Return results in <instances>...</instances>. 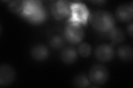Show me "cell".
Masks as SVG:
<instances>
[{
	"label": "cell",
	"instance_id": "6da1fadb",
	"mask_svg": "<svg viewBox=\"0 0 133 88\" xmlns=\"http://www.w3.org/2000/svg\"><path fill=\"white\" fill-rule=\"evenodd\" d=\"M89 18L92 27L99 31H109L115 27L114 17L113 14L108 11H95L90 14Z\"/></svg>",
	"mask_w": 133,
	"mask_h": 88
},
{
	"label": "cell",
	"instance_id": "7a4b0ae2",
	"mask_svg": "<svg viewBox=\"0 0 133 88\" xmlns=\"http://www.w3.org/2000/svg\"><path fill=\"white\" fill-rule=\"evenodd\" d=\"M70 17L69 22L87 24L89 17V11L88 8L81 2H72L70 6Z\"/></svg>",
	"mask_w": 133,
	"mask_h": 88
},
{
	"label": "cell",
	"instance_id": "3957f363",
	"mask_svg": "<svg viewBox=\"0 0 133 88\" xmlns=\"http://www.w3.org/2000/svg\"><path fill=\"white\" fill-rule=\"evenodd\" d=\"M64 34L66 39L70 43L77 44L82 41L84 36V32L81 24L69 22L64 29Z\"/></svg>",
	"mask_w": 133,
	"mask_h": 88
},
{
	"label": "cell",
	"instance_id": "277c9868",
	"mask_svg": "<svg viewBox=\"0 0 133 88\" xmlns=\"http://www.w3.org/2000/svg\"><path fill=\"white\" fill-rule=\"evenodd\" d=\"M109 70L102 65L93 66L89 71V81L95 85H101L105 84L109 78Z\"/></svg>",
	"mask_w": 133,
	"mask_h": 88
},
{
	"label": "cell",
	"instance_id": "5b68a950",
	"mask_svg": "<svg viewBox=\"0 0 133 88\" xmlns=\"http://www.w3.org/2000/svg\"><path fill=\"white\" fill-rule=\"evenodd\" d=\"M72 2L64 0L54 1L51 5V12L58 20L63 19L70 14V6Z\"/></svg>",
	"mask_w": 133,
	"mask_h": 88
},
{
	"label": "cell",
	"instance_id": "8992f818",
	"mask_svg": "<svg viewBox=\"0 0 133 88\" xmlns=\"http://www.w3.org/2000/svg\"><path fill=\"white\" fill-rule=\"evenodd\" d=\"M95 57L97 59L103 62L110 61L114 56V50L109 44H103L99 45L94 51Z\"/></svg>",
	"mask_w": 133,
	"mask_h": 88
},
{
	"label": "cell",
	"instance_id": "52a82bcc",
	"mask_svg": "<svg viewBox=\"0 0 133 88\" xmlns=\"http://www.w3.org/2000/svg\"><path fill=\"white\" fill-rule=\"evenodd\" d=\"M16 78L14 69L8 65L3 64L0 66V85L8 86L13 83Z\"/></svg>",
	"mask_w": 133,
	"mask_h": 88
},
{
	"label": "cell",
	"instance_id": "ba28073f",
	"mask_svg": "<svg viewBox=\"0 0 133 88\" xmlns=\"http://www.w3.org/2000/svg\"><path fill=\"white\" fill-rule=\"evenodd\" d=\"M115 15L120 22H130L132 19V5L123 4L119 6L116 10Z\"/></svg>",
	"mask_w": 133,
	"mask_h": 88
},
{
	"label": "cell",
	"instance_id": "9c48e42d",
	"mask_svg": "<svg viewBox=\"0 0 133 88\" xmlns=\"http://www.w3.org/2000/svg\"><path fill=\"white\" fill-rule=\"evenodd\" d=\"M43 7L42 2L38 0H28L24 1V6L21 13L23 18L38 11Z\"/></svg>",
	"mask_w": 133,
	"mask_h": 88
},
{
	"label": "cell",
	"instance_id": "30bf717a",
	"mask_svg": "<svg viewBox=\"0 0 133 88\" xmlns=\"http://www.w3.org/2000/svg\"><path fill=\"white\" fill-rule=\"evenodd\" d=\"M60 57L61 60L65 63L71 64L77 60V51L73 47H66L62 51Z\"/></svg>",
	"mask_w": 133,
	"mask_h": 88
},
{
	"label": "cell",
	"instance_id": "8fae6325",
	"mask_svg": "<svg viewBox=\"0 0 133 88\" xmlns=\"http://www.w3.org/2000/svg\"><path fill=\"white\" fill-rule=\"evenodd\" d=\"M49 54L48 48L42 44L37 45L33 47L31 55L36 61H42L47 58Z\"/></svg>",
	"mask_w": 133,
	"mask_h": 88
},
{
	"label": "cell",
	"instance_id": "7c38bea8",
	"mask_svg": "<svg viewBox=\"0 0 133 88\" xmlns=\"http://www.w3.org/2000/svg\"><path fill=\"white\" fill-rule=\"evenodd\" d=\"M46 18L47 12L43 7L38 11L36 12L35 13L24 17L28 22L33 24H39L42 23Z\"/></svg>",
	"mask_w": 133,
	"mask_h": 88
},
{
	"label": "cell",
	"instance_id": "4fadbf2b",
	"mask_svg": "<svg viewBox=\"0 0 133 88\" xmlns=\"http://www.w3.org/2000/svg\"><path fill=\"white\" fill-rule=\"evenodd\" d=\"M117 52L119 57L125 61L130 60L132 57V49L130 46H122L119 47Z\"/></svg>",
	"mask_w": 133,
	"mask_h": 88
},
{
	"label": "cell",
	"instance_id": "5bb4252c",
	"mask_svg": "<svg viewBox=\"0 0 133 88\" xmlns=\"http://www.w3.org/2000/svg\"><path fill=\"white\" fill-rule=\"evenodd\" d=\"M110 37L116 43H120L125 40V33L122 29L114 27L110 31Z\"/></svg>",
	"mask_w": 133,
	"mask_h": 88
},
{
	"label": "cell",
	"instance_id": "9a60e30c",
	"mask_svg": "<svg viewBox=\"0 0 133 88\" xmlns=\"http://www.w3.org/2000/svg\"><path fill=\"white\" fill-rule=\"evenodd\" d=\"M73 84L77 87H87L90 84V81L84 74L77 75L73 79Z\"/></svg>",
	"mask_w": 133,
	"mask_h": 88
},
{
	"label": "cell",
	"instance_id": "2e32d148",
	"mask_svg": "<svg viewBox=\"0 0 133 88\" xmlns=\"http://www.w3.org/2000/svg\"><path fill=\"white\" fill-rule=\"evenodd\" d=\"M24 1H12L9 2L8 8L11 12L14 13H18L22 11L24 6Z\"/></svg>",
	"mask_w": 133,
	"mask_h": 88
},
{
	"label": "cell",
	"instance_id": "e0dca14e",
	"mask_svg": "<svg viewBox=\"0 0 133 88\" xmlns=\"http://www.w3.org/2000/svg\"><path fill=\"white\" fill-rule=\"evenodd\" d=\"M64 43V39L61 35L54 36L49 42L50 46L55 49H61L63 46Z\"/></svg>",
	"mask_w": 133,
	"mask_h": 88
},
{
	"label": "cell",
	"instance_id": "ac0fdd59",
	"mask_svg": "<svg viewBox=\"0 0 133 88\" xmlns=\"http://www.w3.org/2000/svg\"><path fill=\"white\" fill-rule=\"evenodd\" d=\"M78 51L83 57H87L90 56L91 53V47L88 43H82L79 46Z\"/></svg>",
	"mask_w": 133,
	"mask_h": 88
},
{
	"label": "cell",
	"instance_id": "d6986e66",
	"mask_svg": "<svg viewBox=\"0 0 133 88\" xmlns=\"http://www.w3.org/2000/svg\"><path fill=\"white\" fill-rule=\"evenodd\" d=\"M127 31L128 34L130 36H132V23H131L130 24L128 25L127 28Z\"/></svg>",
	"mask_w": 133,
	"mask_h": 88
}]
</instances>
